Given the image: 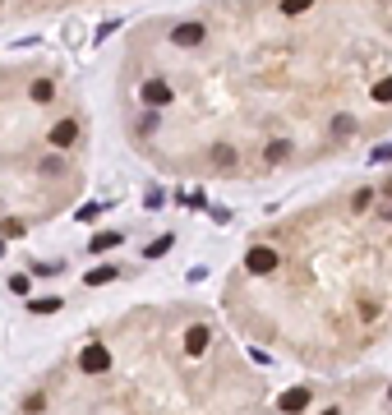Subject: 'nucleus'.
<instances>
[{
	"mask_svg": "<svg viewBox=\"0 0 392 415\" xmlns=\"http://www.w3.org/2000/svg\"><path fill=\"white\" fill-rule=\"evenodd\" d=\"M56 97V83H51V79H37L33 83V102H51Z\"/></svg>",
	"mask_w": 392,
	"mask_h": 415,
	"instance_id": "10",
	"label": "nucleus"
},
{
	"mask_svg": "<svg viewBox=\"0 0 392 415\" xmlns=\"http://www.w3.org/2000/svg\"><path fill=\"white\" fill-rule=\"evenodd\" d=\"M106 282H115V268H92L88 273V286H106Z\"/></svg>",
	"mask_w": 392,
	"mask_h": 415,
	"instance_id": "11",
	"label": "nucleus"
},
{
	"mask_svg": "<svg viewBox=\"0 0 392 415\" xmlns=\"http://www.w3.org/2000/svg\"><path fill=\"white\" fill-rule=\"evenodd\" d=\"M46 139H51V148H69V143L78 139V125H74V121H56Z\"/></svg>",
	"mask_w": 392,
	"mask_h": 415,
	"instance_id": "5",
	"label": "nucleus"
},
{
	"mask_svg": "<svg viewBox=\"0 0 392 415\" xmlns=\"http://www.w3.org/2000/svg\"><path fill=\"white\" fill-rule=\"evenodd\" d=\"M374 203V189H356V198H351V208H370Z\"/></svg>",
	"mask_w": 392,
	"mask_h": 415,
	"instance_id": "18",
	"label": "nucleus"
},
{
	"mask_svg": "<svg viewBox=\"0 0 392 415\" xmlns=\"http://www.w3.org/2000/svg\"><path fill=\"white\" fill-rule=\"evenodd\" d=\"M106 365H111V351L106 346H83V355H78V369L83 374H102Z\"/></svg>",
	"mask_w": 392,
	"mask_h": 415,
	"instance_id": "2",
	"label": "nucleus"
},
{
	"mask_svg": "<svg viewBox=\"0 0 392 415\" xmlns=\"http://www.w3.org/2000/svg\"><path fill=\"white\" fill-rule=\"evenodd\" d=\"M374 162H392V143H383V148H374Z\"/></svg>",
	"mask_w": 392,
	"mask_h": 415,
	"instance_id": "20",
	"label": "nucleus"
},
{
	"mask_svg": "<svg viewBox=\"0 0 392 415\" xmlns=\"http://www.w3.org/2000/svg\"><path fill=\"white\" fill-rule=\"evenodd\" d=\"M0 259H5V245H0Z\"/></svg>",
	"mask_w": 392,
	"mask_h": 415,
	"instance_id": "22",
	"label": "nucleus"
},
{
	"mask_svg": "<svg viewBox=\"0 0 392 415\" xmlns=\"http://www.w3.org/2000/svg\"><path fill=\"white\" fill-rule=\"evenodd\" d=\"M304 406H309V393H304V388H295V393H286V397H281V411H286V415L304 411Z\"/></svg>",
	"mask_w": 392,
	"mask_h": 415,
	"instance_id": "7",
	"label": "nucleus"
},
{
	"mask_svg": "<svg viewBox=\"0 0 392 415\" xmlns=\"http://www.w3.org/2000/svg\"><path fill=\"white\" fill-rule=\"evenodd\" d=\"M286 157H291V143H286V139H272L268 143V162L277 166V162H286Z\"/></svg>",
	"mask_w": 392,
	"mask_h": 415,
	"instance_id": "9",
	"label": "nucleus"
},
{
	"mask_svg": "<svg viewBox=\"0 0 392 415\" xmlns=\"http://www.w3.org/2000/svg\"><path fill=\"white\" fill-rule=\"evenodd\" d=\"M171 245H176L171 236H162V240H153V245H148V259H162V254H167Z\"/></svg>",
	"mask_w": 392,
	"mask_h": 415,
	"instance_id": "13",
	"label": "nucleus"
},
{
	"mask_svg": "<svg viewBox=\"0 0 392 415\" xmlns=\"http://www.w3.org/2000/svg\"><path fill=\"white\" fill-rule=\"evenodd\" d=\"M213 157H217V166H235V153L226 148V143H217V148H213Z\"/></svg>",
	"mask_w": 392,
	"mask_h": 415,
	"instance_id": "15",
	"label": "nucleus"
},
{
	"mask_svg": "<svg viewBox=\"0 0 392 415\" xmlns=\"http://www.w3.org/2000/svg\"><path fill=\"white\" fill-rule=\"evenodd\" d=\"M28 309H33V314H56V309H60V300H56V295H46V300H33Z\"/></svg>",
	"mask_w": 392,
	"mask_h": 415,
	"instance_id": "12",
	"label": "nucleus"
},
{
	"mask_svg": "<svg viewBox=\"0 0 392 415\" xmlns=\"http://www.w3.org/2000/svg\"><path fill=\"white\" fill-rule=\"evenodd\" d=\"M351 130H356V121H351V116H337V121H332V134H351Z\"/></svg>",
	"mask_w": 392,
	"mask_h": 415,
	"instance_id": "19",
	"label": "nucleus"
},
{
	"mask_svg": "<svg viewBox=\"0 0 392 415\" xmlns=\"http://www.w3.org/2000/svg\"><path fill=\"white\" fill-rule=\"evenodd\" d=\"M28 286H33V282H28V273H14V277H10V291L28 295Z\"/></svg>",
	"mask_w": 392,
	"mask_h": 415,
	"instance_id": "17",
	"label": "nucleus"
},
{
	"mask_svg": "<svg viewBox=\"0 0 392 415\" xmlns=\"http://www.w3.org/2000/svg\"><path fill=\"white\" fill-rule=\"evenodd\" d=\"M203 37H208L203 23H176V28H171V42H176V46H199Z\"/></svg>",
	"mask_w": 392,
	"mask_h": 415,
	"instance_id": "4",
	"label": "nucleus"
},
{
	"mask_svg": "<svg viewBox=\"0 0 392 415\" xmlns=\"http://www.w3.org/2000/svg\"><path fill=\"white\" fill-rule=\"evenodd\" d=\"M245 268L254 277H268L272 268H277V250H272V245H254V250L245 254Z\"/></svg>",
	"mask_w": 392,
	"mask_h": 415,
	"instance_id": "1",
	"label": "nucleus"
},
{
	"mask_svg": "<svg viewBox=\"0 0 392 415\" xmlns=\"http://www.w3.org/2000/svg\"><path fill=\"white\" fill-rule=\"evenodd\" d=\"M323 415H342V411H337V406H328V411H323Z\"/></svg>",
	"mask_w": 392,
	"mask_h": 415,
	"instance_id": "21",
	"label": "nucleus"
},
{
	"mask_svg": "<svg viewBox=\"0 0 392 415\" xmlns=\"http://www.w3.org/2000/svg\"><path fill=\"white\" fill-rule=\"evenodd\" d=\"M208 337H213L208 323H194V328L185 332V351H190V355H203V351H208Z\"/></svg>",
	"mask_w": 392,
	"mask_h": 415,
	"instance_id": "6",
	"label": "nucleus"
},
{
	"mask_svg": "<svg viewBox=\"0 0 392 415\" xmlns=\"http://www.w3.org/2000/svg\"><path fill=\"white\" fill-rule=\"evenodd\" d=\"M314 0H281V14H304Z\"/></svg>",
	"mask_w": 392,
	"mask_h": 415,
	"instance_id": "16",
	"label": "nucleus"
},
{
	"mask_svg": "<svg viewBox=\"0 0 392 415\" xmlns=\"http://www.w3.org/2000/svg\"><path fill=\"white\" fill-rule=\"evenodd\" d=\"M374 102H392V79H379V83H374Z\"/></svg>",
	"mask_w": 392,
	"mask_h": 415,
	"instance_id": "14",
	"label": "nucleus"
},
{
	"mask_svg": "<svg viewBox=\"0 0 392 415\" xmlns=\"http://www.w3.org/2000/svg\"><path fill=\"white\" fill-rule=\"evenodd\" d=\"M115 245H120V231H102V236H92L88 250H92V254H102V250H115Z\"/></svg>",
	"mask_w": 392,
	"mask_h": 415,
	"instance_id": "8",
	"label": "nucleus"
},
{
	"mask_svg": "<svg viewBox=\"0 0 392 415\" xmlns=\"http://www.w3.org/2000/svg\"><path fill=\"white\" fill-rule=\"evenodd\" d=\"M139 97H144L148 107H167V102L176 97V93H171V83H167V79H148V83H144V93H139Z\"/></svg>",
	"mask_w": 392,
	"mask_h": 415,
	"instance_id": "3",
	"label": "nucleus"
},
{
	"mask_svg": "<svg viewBox=\"0 0 392 415\" xmlns=\"http://www.w3.org/2000/svg\"><path fill=\"white\" fill-rule=\"evenodd\" d=\"M388 397H392V388H388Z\"/></svg>",
	"mask_w": 392,
	"mask_h": 415,
	"instance_id": "23",
	"label": "nucleus"
}]
</instances>
